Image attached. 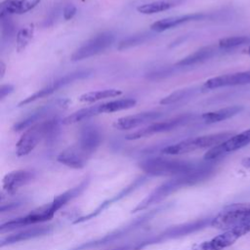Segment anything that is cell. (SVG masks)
I'll list each match as a JSON object with an SVG mask.
<instances>
[{
	"label": "cell",
	"instance_id": "6da1fadb",
	"mask_svg": "<svg viewBox=\"0 0 250 250\" xmlns=\"http://www.w3.org/2000/svg\"><path fill=\"white\" fill-rule=\"evenodd\" d=\"M216 162L217 160H204L203 162H199L196 168H194L192 171L183 175L175 176L170 180L164 182L155 189H153L145 199H143L132 210V212L136 213L144 211L152 205L158 204L169 195L182 189L185 187H191L206 181L215 173Z\"/></svg>",
	"mask_w": 250,
	"mask_h": 250
},
{
	"label": "cell",
	"instance_id": "7a4b0ae2",
	"mask_svg": "<svg viewBox=\"0 0 250 250\" xmlns=\"http://www.w3.org/2000/svg\"><path fill=\"white\" fill-rule=\"evenodd\" d=\"M211 222H212V218L206 217V218H201V219L193 220L190 222L171 226L161 231L150 234L146 238L140 239L132 243H128L126 245L118 246L116 247V250H143L146 247L162 243L171 239H177L186 235H189L201 229H204L205 228L211 226Z\"/></svg>",
	"mask_w": 250,
	"mask_h": 250
},
{
	"label": "cell",
	"instance_id": "3957f363",
	"mask_svg": "<svg viewBox=\"0 0 250 250\" xmlns=\"http://www.w3.org/2000/svg\"><path fill=\"white\" fill-rule=\"evenodd\" d=\"M171 206H172L171 203H163V204H161L157 207H154L151 210L144 213L143 215L137 217L136 219L129 222L125 226H122V227L106 233L105 235H104L100 238L83 242V243L71 248L70 250H90V249H93V248H98V247L112 243L114 241L120 240V239L124 238L125 236L133 233L137 229H141L143 226L146 225L154 217H156L157 215L161 214L162 212L168 210Z\"/></svg>",
	"mask_w": 250,
	"mask_h": 250
},
{
	"label": "cell",
	"instance_id": "277c9868",
	"mask_svg": "<svg viewBox=\"0 0 250 250\" xmlns=\"http://www.w3.org/2000/svg\"><path fill=\"white\" fill-rule=\"evenodd\" d=\"M198 163L183 159L150 157L142 160L139 163V167L148 176L175 177L192 171L196 168Z\"/></svg>",
	"mask_w": 250,
	"mask_h": 250
},
{
	"label": "cell",
	"instance_id": "5b68a950",
	"mask_svg": "<svg viewBox=\"0 0 250 250\" xmlns=\"http://www.w3.org/2000/svg\"><path fill=\"white\" fill-rule=\"evenodd\" d=\"M233 135H234L233 132L228 131V132H221L216 134L200 136L197 138L188 139V140L179 142L177 144L165 146L161 150V152L167 155H178V154H184V153L191 152V151L202 149V148H208V147L212 148L224 143Z\"/></svg>",
	"mask_w": 250,
	"mask_h": 250
},
{
	"label": "cell",
	"instance_id": "8992f818",
	"mask_svg": "<svg viewBox=\"0 0 250 250\" xmlns=\"http://www.w3.org/2000/svg\"><path fill=\"white\" fill-rule=\"evenodd\" d=\"M250 222V203H234L226 206L212 218L211 227L228 230Z\"/></svg>",
	"mask_w": 250,
	"mask_h": 250
},
{
	"label": "cell",
	"instance_id": "52a82bcc",
	"mask_svg": "<svg viewBox=\"0 0 250 250\" xmlns=\"http://www.w3.org/2000/svg\"><path fill=\"white\" fill-rule=\"evenodd\" d=\"M93 73L92 69H79V70H75L69 73H66L64 75H62L60 78H57L56 80L52 81L51 83H49L48 85H46L45 87L41 88L40 90L34 92L33 94H31L30 96H28L27 98L23 99L22 101H21L19 103V106H22V105H26L32 102H35L39 99H43L46 98L52 94H54L56 91H58L59 89L65 87L66 85L73 83L74 81L77 80H82L85 79L87 77H89L91 74Z\"/></svg>",
	"mask_w": 250,
	"mask_h": 250
},
{
	"label": "cell",
	"instance_id": "ba28073f",
	"mask_svg": "<svg viewBox=\"0 0 250 250\" xmlns=\"http://www.w3.org/2000/svg\"><path fill=\"white\" fill-rule=\"evenodd\" d=\"M56 214V210L52 206L51 202L49 204H45L43 206H40L34 210H32L30 213L22 216L16 218L14 220L8 221L6 223L1 224L0 226V232H8L22 227H27V226H33L37 225L40 223L47 222L51 220L54 215Z\"/></svg>",
	"mask_w": 250,
	"mask_h": 250
},
{
	"label": "cell",
	"instance_id": "9c48e42d",
	"mask_svg": "<svg viewBox=\"0 0 250 250\" xmlns=\"http://www.w3.org/2000/svg\"><path fill=\"white\" fill-rule=\"evenodd\" d=\"M248 232H250V222L225 230L210 240L196 244L191 250H224Z\"/></svg>",
	"mask_w": 250,
	"mask_h": 250
},
{
	"label": "cell",
	"instance_id": "30bf717a",
	"mask_svg": "<svg viewBox=\"0 0 250 250\" xmlns=\"http://www.w3.org/2000/svg\"><path fill=\"white\" fill-rule=\"evenodd\" d=\"M114 41V34L108 31L101 32L84 42L71 55L70 60L73 62L88 59L96 56L107 49Z\"/></svg>",
	"mask_w": 250,
	"mask_h": 250
},
{
	"label": "cell",
	"instance_id": "8fae6325",
	"mask_svg": "<svg viewBox=\"0 0 250 250\" xmlns=\"http://www.w3.org/2000/svg\"><path fill=\"white\" fill-rule=\"evenodd\" d=\"M194 115L192 113H185V114H181L179 116L173 117L171 119L162 121V122H156L153 124H150L143 129H140L136 132H133L129 135H127L125 138L127 140L133 141V140H138L141 138H145V137H148L154 134H158V133H163V132H168L171 130H174L178 127H182L186 124H188L189 121H191L193 119Z\"/></svg>",
	"mask_w": 250,
	"mask_h": 250
},
{
	"label": "cell",
	"instance_id": "7c38bea8",
	"mask_svg": "<svg viewBox=\"0 0 250 250\" xmlns=\"http://www.w3.org/2000/svg\"><path fill=\"white\" fill-rule=\"evenodd\" d=\"M149 177L148 175H142L139 176L138 178H136L131 184H129L127 187H125L123 189H121L118 193L114 194L112 197L104 200V202H102L95 210H93L92 212H90L87 215L81 216L79 218H77L76 220H74L73 224H79V223H83L86 222L88 220L94 219L95 217H97L98 215H100L104 210H105L106 208H108L110 205H112L113 203H116L118 201H120L121 199L125 198L126 196H128L129 194H131L132 192H134L135 190H137L139 188H141L144 184H146L148 181Z\"/></svg>",
	"mask_w": 250,
	"mask_h": 250
},
{
	"label": "cell",
	"instance_id": "4fadbf2b",
	"mask_svg": "<svg viewBox=\"0 0 250 250\" xmlns=\"http://www.w3.org/2000/svg\"><path fill=\"white\" fill-rule=\"evenodd\" d=\"M249 144H250V128L239 134H234L232 137H230L224 143L210 148L204 154V160H208V161L218 160L225 154L238 150Z\"/></svg>",
	"mask_w": 250,
	"mask_h": 250
},
{
	"label": "cell",
	"instance_id": "5bb4252c",
	"mask_svg": "<svg viewBox=\"0 0 250 250\" xmlns=\"http://www.w3.org/2000/svg\"><path fill=\"white\" fill-rule=\"evenodd\" d=\"M45 135H46V120L41 121L27 128L17 143V149H16L17 155L24 156L29 152H31L35 148V146L39 144V142L45 139Z\"/></svg>",
	"mask_w": 250,
	"mask_h": 250
},
{
	"label": "cell",
	"instance_id": "9a60e30c",
	"mask_svg": "<svg viewBox=\"0 0 250 250\" xmlns=\"http://www.w3.org/2000/svg\"><path fill=\"white\" fill-rule=\"evenodd\" d=\"M250 84V70L223 74L209 78L202 85L203 90H213L222 87Z\"/></svg>",
	"mask_w": 250,
	"mask_h": 250
},
{
	"label": "cell",
	"instance_id": "2e32d148",
	"mask_svg": "<svg viewBox=\"0 0 250 250\" xmlns=\"http://www.w3.org/2000/svg\"><path fill=\"white\" fill-rule=\"evenodd\" d=\"M36 177V172L30 169H19L8 173L2 182L3 189L10 194L15 193L21 187L29 184Z\"/></svg>",
	"mask_w": 250,
	"mask_h": 250
},
{
	"label": "cell",
	"instance_id": "e0dca14e",
	"mask_svg": "<svg viewBox=\"0 0 250 250\" xmlns=\"http://www.w3.org/2000/svg\"><path fill=\"white\" fill-rule=\"evenodd\" d=\"M66 102L67 101L60 100V101L55 102L54 104H49L41 106L40 108L33 111L32 113H30L29 115H27L23 119L18 121L14 125L13 130L17 131V132L26 130L27 128L31 127L32 125L41 122V120H43L45 117H47L50 113H52L54 111L55 107H62V106L66 105Z\"/></svg>",
	"mask_w": 250,
	"mask_h": 250
},
{
	"label": "cell",
	"instance_id": "ac0fdd59",
	"mask_svg": "<svg viewBox=\"0 0 250 250\" xmlns=\"http://www.w3.org/2000/svg\"><path fill=\"white\" fill-rule=\"evenodd\" d=\"M102 140L103 136L99 127L96 125H86L80 131L78 146L91 156L100 146Z\"/></svg>",
	"mask_w": 250,
	"mask_h": 250
},
{
	"label": "cell",
	"instance_id": "d6986e66",
	"mask_svg": "<svg viewBox=\"0 0 250 250\" xmlns=\"http://www.w3.org/2000/svg\"><path fill=\"white\" fill-rule=\"evenodd\" d=\"M162 116L158 111H144L133 115L120 117L114 121L113 127L118 130H130L134 129L144 123L156 120Z\"/></svg>",
	"mask_w": 250,
	"mask_h": 250
},
{
	"label": "cell",
	"instance_id": "ffe728a7",
	"mask_svg": "<svg viewBox=\"0 0 250 250\" xmlns=\"http://www.w3.org/2000/svg\"><path fill=\"white\" fill-rule=\"evenodd\" d=\"M208 17V15L203 13H195V14H188L184 16H176V17H170L165 18L162 20H159L155 22H153L150 25V29L153 32H162L164 30L176 27L178 25L194 21H201Z\"/></svg>",
	"mask_w": 250,
	"mask_h": 250
},
{
	"label": "cell",
	"instance_id": "44dd1931",
	"mask_svg": "<svg viewBox=\"0 0 250 250\" xmlns=\"http://www.w3.org/2000/svg\"><path fill=\"white\" fill-rule=\"evenodd\" d=\"M89 157L90 155L84 152L77 145L62 150L58 155L57 160L67 167L73 169H81L86 165Z\"/></svg>",
	"mask_w": 250,
	"mask_h": 250
},
{
	"label": "cell",
	"instance_id": "7402d4cb",
	"mask_svg": "<svg viewBox=\"0 0 250 250\" xmlns=\"http://www.w3.org/2000/svg\"><path fill=\"white\" fill-rule=\"evenodd\" d=\"M53 228L52 226H40V227H32L30 229H26L22 231H20L18 233L10 234L9 236L2 238L0 245L3 247L5 245H10L21 241H26L31 238L43 236L46 234H49L52 231Z\"/></svg>",
	"mask_w": 250,
	"mask_h": 250
},
{
	"label": "cell",
	"instance_id": "603a6c76",
	"mask_svg": "<svg viewBox=\"0 0 250 250\" xmlns=\"http://www.w3.org/2000/svg\"><path fill=\"white\" fill-rule=\"evenodd\" d=\"M41 0H4L0 4L2 15H21L36 7Z\"/></svg>",
	"mask_w": 250,
	"mask_h": 250
},
{
	"label": "cell",
	"instance_id": "cb8c5ba5",
	"mask_svg": "<svg viewBox=\"0 0 250 250\" xmlns=\"http://www.w3.org/2000/svg\"><path fill=\"white\" fill-rule=\"evenodd\" d=\"M90 184V177L87 176L85 177L78 185H76L75 187L67 189L66 191L59 194L58 196H56L53 201L51 202L54 209L56 211L60 210L62 207H63L64 205H66L69 201H71L72 199L76 198L77 196H79L89 186Z\"/></svg>",
	"mask_w": 250,
	"mask_h": 250
},
{
	"label": "cell",
	"instance_id": "d4e9b609",
	"mask_svg": "<svg viewBox=\"0 0 250 250\" xmlns=\"http://www.w3.org/2000/svg\"><path fill=\"white\" fill-rule=\"evenodd\" d=\"M217 53V49L214 46H206L198 49L192 54L185 57L178 62H176L175 66H190L200 62H203L212 57H214Z\"/></svg>",
	"mask_w": 250,
	"mask_h": 250
},
{
	"label": "cell",
	"instance_id": "484cf974",
	"mask_svg": "<svg viewBox=\"0 0 250 250\" xmlns=\"http://www.w3.org/2000/svg\"><path fill=\"white\" fill-rule=\"evenodd\" d=\"M242 110H243V106H241V105L228 106V107L220 108L218 110L205 112L202 114V119L207 124L217 123V122H221V121L227 120L229 118H231V117L235 116L236 114H238L239 112H241Z\"/></svg>",
	"mask_w": 250,
	"mask_h": 250
},
{
	"label": "cell",
	"instance_id": "4316f807",
	"mask_svg": "<svg viewBox=\"0 0 250 250\" xmlns=\"http://www.w3.org/2000/svg\"><path fill=\"white\" fill-rule=\"evenodd\" d=\"M186 0H157V1L141 5L137 8V10L141 14L151 15V14H156V13L170 10L174 7L181 5Z\"/></svg>",
	"mask_w": 250,
	"mask_h": 250
},
{
	"label": "cell",
	"instance_id": "83f0119b",
	"mask_svg": "<svg viewBox=\"0 0 250 250\" xmlns=\"http://www.w3.org/2000/svg\"><path fill=\"white\" fill-rule=\"evenodd\" d=\"M101 113H102V111H101L100 104L92 105V106H89V107L81 108V109L71 113L70 115L64 117L62 120V122L63 125L74 124V123H77V122H80V121L87 120V119H89L91 117H94L96 115H99Z\"/></svg>",
	"mask_w": 250,
	"mask_h": 250
},
{
	"label": "cell",
	"instance_id": "f1b7e54d",
	"mask_svg": "<svg viewBox=\"0 0 250 250\" xmlns=\"http://www.w3.org/2000/svg\"><path fill=\"white\" fill-rule=\"evenodd\" d=\"M121 94H122V91L118 89H105V90L92 91V92L82 94L78 98V100L82 103H94L104 99L117 97V96H120Z\"/></svg>",
	"mask_w": 250,
	"mask_h": 250
},
{
	"label": "cell",
	"instance_id": "f546056e",
	"mask_svg": "<svg viewBox=\"0 0 250 250\" xmlns=\"http://www.w3.org/2000/svg\"><path fill=\"white\" fill-rule=\"evenodd\" d=\"M137 104L135 99H120L115 101H110L107 103L100 104L102 113H111L115 111H120L134 107Z\"/></svg>",
	"mask_w": 250,
	"mask_h": 250
},
{
	"label": "cell",
	"instance_id": "4dcf8cb0",
	"mask_svg": "<svg viewBox=\"0 0 250 250\" xmlns=\"http://www.w3.org/2000/svg\"><path fill=\"white\" fill-rule=\"evenodd\" d=\"M154 36H155V33H153V32H141L138 34L130 35L118 43L117 49L121 51V50H126V49L138 46L140 44H143V43L150 40Z\"/></svg>",
	"mask_w": 250,
	"mask_h": 250
},
{
	"label": "cell",
	"instance_id": "1f68e13d",
	"mask_svg": "<svg viewBox=\"0 0 250 250\" xmlns=\"http://www.w3.org/2000/svg\"><path fill=\"white\" fill-rule=\"evenodd\" d=\"M33 33H34L33 24L24 26L18 31L16 35V45H17L18 52H21L25 49V47L29 44L30 40L32 39Z\"/></svg>",
	"mask_w": 250,
	"mask_h": 250
},
{
	"label": "cell",
	"instance_id": "d6a6232c",
	"mask_svg": "<svg viewBox=\"0 0 250 250\" xmlns=\"http://www.w3.org/2000/svg\"><path fill=\"white\" fill-rule=\"evenodd\" d=\"M247 43H250V36H229L220 39L218 42V47L221 50H230Z\"/></svg>",
	"mask_w": 250,
	"mask_h": 250
},
{
	"label": "cell",
	"instance_id": "836d02e7",
	"mask_svg": "<svg viewBox=\"0 0 250 250\" xmlns=\"http://www.w3.org/2000/svg\"><path fill=\"white\" fill-rule=\"evenodd\" d=\"M194 89L192 88H185V89H180V90H177L173 93H171L170 95L162 98L160 100V104H176L178 102H181L190 96H192L194 94Z\"/></svg>",
	"mask_w": 250,
	"mask_h": 250
},
{
	"label": "cell",
	"instance_id": "e575fe53",
	"mask_svg": "<svg viewBox=\"0 0 250 250\" xmlns=\"http://www.w3.org/2000/svg\"><path fill=\"white\" fill-rule=\"evenodd\" d=\"M0 25H1V34L2 39H11L16 34V25L11 18V16L2 15L0 16Z\"/></svg>",
	"mask_w": 250,
	"mask_h": 250
},
{
	"label": "cell",
	"instance_id": "d590c367",
	"mask_svg": "<svg viewBox=\"0 0 250 250\" xmlns=\"http://www.w3.org/2000/svg\"><path fill=\"white\" fill-rule=\"evenodd\" d=\"M76 12H77V9H76V7H75L73 4H71V3L66 4V5L62 8V16H63V19H64L65 21L71 20V19L75 16Z\"/></svg>",
	"mask_w": 250,
	"mask_h": 250
},
{
	"label": "cell",
	"instance_id": "8d00e7d4",
	"mask_svg": "<svg viewBox=\"0 0 250 250\" xmlns=\"http://www.w3.org/2000/svg\"><path fill=\"white\" fill-rule=\"evenodd\" d=\"M15 90L14 85L12 84H2L0 86V100H4L7 96H9L11 93H13Z\"/></svg>",
	"mask_w": 250,
	"mask_h": 250
},
{
	"label": "cell",
	"instance_id": "74e56055",
	"mask_svg": "<svg viewBox=\"0 0 250 250\" xmlns=\"http://www.w3.org/2000/svg\"><path fill=\"white\" fill-rule=\"evenodd\" d=\"M22 204V201H16V202H10L7 205L2 204L1 205V213H4L6 211H11L15 208H18L19 206H21Z\"/></svg>",
	"mask_w": 250,
	"mask_h": 250
},
{
	"label": "cell",
	"instance_id": "f35d334b",
	"mask_svg": "<svg viewBox=\"0 0 250 250\" xmlns=\"http://www.w3.org/2000/svg\"><path fill=\"white\" fill-rule=\"evenodd\" d=\"M5 70H6V65L3 62V61L0 62V78H3L4 74H5Z\"/></svg>",
	"mask_w": 250,
	"mask_h": 250
},
{
	"label": "cell",
	"instance_id": "ab89813d",
	"mask_svg": "<svg viewBox=\"0 0 250 250\" xmlns=\"http://www.w3.org/2000/svg\"><path fill=\"white\" fill-rule=\"evenodd\" d=\"M241 164L243 167L245 168H249L250 169V157H246V158H243L242 161H241Z\"/></svg>",
	"mask_w": 250,
	"mask_h": 250
},
{
	"label": "cell",
	"instance_id": "60d3db41",
	"mask_svg": "<svg viewBox=\"0 0 250 250\" xmlns=\"http://www.w3.org/2000/svg\"><path fill=\"white\" fill-rule=\"evenodd\" d=\"M246 54H247L248 56H250V46L247 48V50H246Z\"/></svg>",
	"mask_w": 250,
	"mask_h": 250
}]
</instances>
